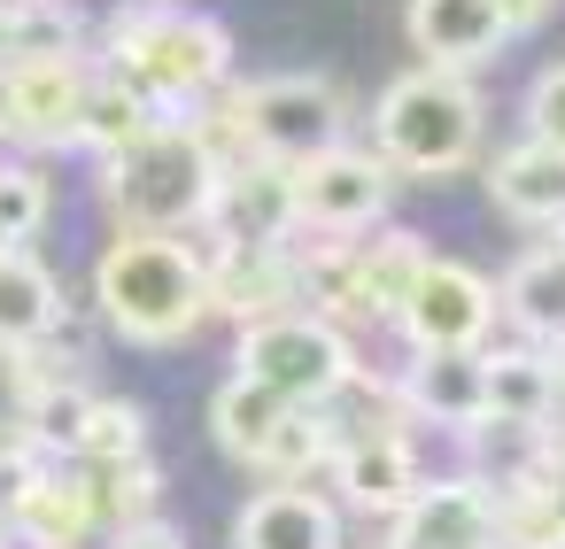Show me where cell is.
Masks as SVG:
<instances>
[{"label": "cell", "mask_w": 565, "mask_h": 549, "mask_svg": "<svg viewBox=\"0 0 565 549\" xmlns=\"http://www.w3.org/2000/svg\"><path fill=\"white\" fill-rule=\"evenodd\" d=\"M94 302L132 348H179L210 317V271L186 240L125 233L94 271Z\"/></svg>", "instance_id": "cell-1"}, {"label": "cell", "mask_w": 565, "mask_h": 549, "mask_svg": "<svg viewBox=\"0 0 565 549\" xmlns=\"http://www.w3.org/2000/svg\"><path fill=\"white\" fill-rule=\"evenodd\" d=\"M225 71H233V40H225L217 17L148 0V9H125L109 24V78L132 86L156 117L202 101L210 86H225Z\"/></svg>", "instance_id": "cell-2"}, {"label": "cell", "mask_w": 565, "mask_h": 549, "mask_svg": "<svg viewBox=\"0 0 565 549\" xmlns=\"http://www.w3.org/2000/svg\"><path fill=\"white\" fill-rule=\"evenodd\" d=\"M217 148L202 140V125L186 117H156L125 155H109V209L125 217V233H163L179 240L186 225H210L217 202Z\"/></svg>", "instance_id": "cell-3"}, {"label": "cell", "mask_w": 565, "mask_h": 549, "mask_svg": "<svg viewBox=\"0 0 565 549\" xmlns=\"http://www.w3.org/2000/svg\"><path fill=\"white\" fill-rule=\"evenodd\" d=\"M372 132H380V155L395 171L441 179V171L472 163V148H480V94L457 71H411L380 94Z\"/></svg>", "instance_id": "cell-4"}, {"label": "cell", "mask_w": 565, "mask_h": 549, "mask_svg": "<svg viewBox=\"0 0 565 549\" xmlns=\"http://www.w3.org/2000/svg\"><path fill=\"white\" fill-rule=\"evenodd\" d=\"M241 372L264 379L279 402L310 410V402L341 395L356 364H349L341 325H326V317H310V310H279V317H256V325L241 333Z\"/></svg>", "instance_id": "cell-5"}, {"label": "cell", "mask_w": 565, "mask_h": 549, "mask_svg": "<svg viewBox=\"0 0 565 549\" xmlns=\"http://www.w3.org/2000/svg\"><path fill=\"white\" fill-rule=\"evenodd\" d=\"M241 109V132H248V155L264 163H318L341 148V94L326 78H264V86H241L233 94Z\"/></svg>", "instance_id": "cell-6"}, {"label": "cell", "mask_w": 565, "mask_h": 549, "mask_svg": "<svg viewBox=\"0 0 565 549\" xmlns=\"http://www.w3.org/2000/svg\"><path fill=\"white\" fill-rule=\"evenodd\" d=\"M287 225H302L295 171L287 163H264V155L225 163L217 202H210V240L217 248H287Z\"/></svg>", "instance_id": "cell-7"}, {"label": "cell", "mask_w": 565, "mask_h": 549, "mask_svg": "<svg viewBox=\"0 0 565 549\" xmlns=\"http://www.w3.org/2000/svg\"><path fill=\"white\" fill-rule=\"evenodd\" d=\"M495 541H503V495L480 472H465V480L418 487L395 510V541L387 549H495Z\"/></svg>", "instance_id": "cell-8"}, {"label": "cell", "mask_w": 565, "mask_h": 549, "mask_svg": "<svg viewBox=\"0 0 565 549\" xmlns=\"http://www.w3.org/2000/svg\"><path fill=\"white\" fill-rule=\"evenodd\" d=\"M488 325H495V287L480 271H465V263L426 256V271H418V287L403 302V333L418 348H480Z\"/></svg>", "instance_id": "cell-9"}, {"label": "cell", "mask_w": 565, "mask_h": 549, "mask_svg": "<svg viewBox=\"0 0 565 549\" xmlns=\"http://www.w3.org/2000/svg\"><path fill=\"white\" fill-rule=\"evenodd\" d=\"M9 526H17V541H32V549H78L94 526H109L94 464H71V472H40V464H32V472L17 480V495H9Z\"/></svg>", "instance_id": "cell-10"}, {"label": "cell", "mask_w": 565, "mask_h": 549, "mask_svg": "<svg viewBox=\"0 0 565 549\" xmlns=\"http://www.w3.org/2000/svg\"><path fill=\"white\" fill-rule=\"evenodd\" d=\"M387 186H395L387 163L333 148V155H318V163L295 171V209H302V225H318V233H364V225L387 209Z\"/></svg>", "instance_id": "cell-11"}, {"label": "cell", "mask_w": 565, "mask_h": 549, "mask_svg": "<svg viewBox=\"0 0 565 549\" xmlns=\"http://www.w3.org/2000/svg\"><path fill=\"white\" fill-rule=\"evenodd\" d=\"M17 140H78L86 125V101H94V71L78 55H40V63H17Z\"/></svg>", "instance_id": "cell-12"}, {"label": "cell", "mask_w": 565, "mask_h": 549, "mask_svg": "<svg viewBox=\"0 0 565 549\" xmlns=\"http://www.w3.org/2000/svg\"><path fill=\"white\" fill-rule=\"evenodd\" d=\"M202 271H210V310H233V317H279L302 279H295V256L287 248H202Z\"/></svg>", "instance_id": "cell-13"}, {"label": "cell", "mask_w": 565, "mask_h": 549, "mask_svg": "<svg viewBox=\"0 0 565 549\" xmlns=\"http://www.w3.org/2000/svg\"><path fill=\"white\" fill-rule=\"evenodd\" d=\"M403 402L418 418H434V426H457V433L488 426V356H472V348H418V364L403 379Z\"/></svg>", "instance_id": "cell-14"}, {"label": "cell", "mask_w": 565, "mask_h": 549, "mask_svg": "<svg viewBox=\"0 0 565 549\" xmlns=\"http://www.w3.org/2000/svg\"><path fill=\"white\" fill-rule=\"evenodd\" d=\"M233 549H341V518L326 495L279 480V487H256L241 526H233Z\"/></svg>", "instance_id": "cell-15"}, {"label": "cell", "mask_w": 565, "mask_h": 549, "mask_svg": "<svg viewBox=\"0 0 565 549\" xmlns=\"http://www.w3.org/2000/svg\"><path fill=\"white\" fill-rule=\"evenodd\" d=\"M411 40L434 55V71H472L511 40V24L495 0H411Z\"/></svg>", "instance_id": "cell-16"}, {"label": "cell", "mask_w": 565, "mask_h": 549, "mask_svg": "<svg viewBox=\"0 0 565 549\" xmlns=\"http://www.w3.org/2000/svg\"><path fill=\"white\" fill-rule=\"evenodd\" d=\"M333 480H341V495L356 503V510H403L426 480H418V464H411V441L403 433H387V426H372V433H356L341 456H333Z\"/></svg>", "instance_id": "cell-17"}, {"label": "cell", "mask_w": 565, "mask_h": 549, "mask_svg": "<svg viewBox=\"0 0 565 549\" xmlns=\"http://www.w3.org/2000/svg\"><path fill=\"white\" fill-rule=\"evenodd\" d=\"M63 325V287L32 248H0V348H40Z\"/></svg>", "instance_id": "cell-18"}, {"label": "cell", "mask_w": 565, "mask_h": 549, "mask_svg": "<svg viewBox=\"0 0 565 549\" xmlns=\"http://www.w3.org/2000/svg\"><path fill=\"white\" fill-rule=\"evenodd\" d=\"M488 186H495V202L519 225H565V148H550V140L503 148L495 171H488Z\"/></svg>", "instance_id": "cell-19"}, {"label": "cell", "mask_w": 565, "mask_h": 549, "mask_svg": "<svg viewBox=\"0 0 565 549\" xmlns=\"http://www.w3.org/2000/svg\"><path fill=\"white\" fill-rule=\"evenodd\" d=\"M287 410L295 402H279L264 379H248V372H233L217 395H210V426H217V441L233 449V456H248V464H264V449H271V433L287 426Z\"/></svg>", "instance_id": "cell-20"}, {"label": "cell", "mask_w": 565, "mask_h": 549, "mask_svg": "<svg viewBox=\"0 0 565 549\" xmlns=\"http://www.w3.org/2000/svg\"><path fill=\"white\" fill-rule=\"evenodd\" d=\"M557 410V364L534 348H503L488 356V418L503 426H550Z\"/></svg>", "instance_id": "cell-21"}, {"label": "cell", "mask_w": 565, "mask_h": 549, "mask_svg": "<svg viewBox=\"0 0 565 549\" xmlns=\"http://www.w3.org/2000/svg\"><path fill=\"white\" fill-rule=\"evenodd\" d=\"M47 372L32 364V348H0V480H24L32 472V410H40Z\"/></svg>", "instance_id": "cell-22"}, {"label": "cell", "mask_w": 565, "mask_h": 549, "mask_svg": "<svg viewBox=\"0 0 565 549\" xmlns=\"http://www.w3.org/2000/svg\"><path fill=\"white\" fill-rule=\"evenodd\" d=\"M503 310L542 333V341H565V248H534L511 279H503Z\"/></svg>", "instance_id": "cell-23"}, {"label": "cell", "mask_w": 565, "mask_h": 549, "mask_svg": "<svg viewBox=\"0 0 565 549\" xmlns=\"http://www.w3.org/2000/svg\"><path fill=\"white\" fill-rule=\"evenodd\" d=\"M356 271H364V310H395L403 317V302H411V287L426 271V248L411 233H387V240L356 248Z\"/></svg>", "instance_id": "cell-24"}, {"label": "cell", "mask_w": 565, "mask_h": 549, "mask_svg": "<svg viewBox=\"0 0 565 549\" xmlns=\"http://www.w3.org/2000/svg\"><path fill=\"white\" fill-rule=\"evenodd\" d=\"M156 125V109L132 94V86H117V78H94V101H86V125H78V140L86 148H102V163L109 155H125L140 132Z\"/></svg>", "instance_id": "cell-25"}, {"label": "cell", "mask_w": 565, "mask_h": 549, "mask_svg": "<svg viewBox=\"0 0 565 549\" xmlns=\"http://www.w3.org/2000/svg\"><path fill=\"white\" fill-rule=\"evenodd\" d=\"M71 456L78 464H132V456H148V418L132 402H94Z\"/></svg>", "instance_id": "cell-26"}, {"label": "cell", "mask_w": 565, "mask_h": 549, "mask_svg": "<svg viewBox=\"0 0 565 549\" xmlns=\"http://www.w3.org/2000/svg\"><path fill=\"white\" fill-rule=\"evenodd\" d=\"M47 225V179L32 163H0V248H24Z\"/></svg>", "instance_id": "cell-27"}, {"label": "cell", "mask_w": 565, "mask_h": 549, "mask_svg": "<svg viewBox=\"0 0 565 549\" xmlns=\"http://www.w3.org/2000/svg\"><path fill=\"white\" fill-rule=\"evenodd\" d=\"M333 449V426H326V410L310 402V410H287V426L271 433V449H264V472H279V480H302L318 456Z\"/></svg>", "instance_id": "cell-28"}, {"label": "cell", "mask_w": 565, "mask_h": 549, "mask_svg": "<svg viewBox=\"0 0 565 549\" xmlns=\"http://www.w3.org/2000/svg\"><path fill=\"white\" fill-rule=\"evenodd\" d=\"M86 410H94V395H78L71 379H47L40 387V410H32V441L40 449H78V426H86Z\"/></svg>", "instance_id": "cell-29"}, {"label": "cell", "mask_w": 565, "mask_h": 549, "mask_svg": "<svg viewBox=\"0 0 565 549\" xmlns=\"http://www.w3.org/2000/svg\"><path fill=\"white\" fill-rule=\"evenodd\" d=\"M526 125H534V140L565 148V63L534 78V94H526Z\"/></svg>", "instance_id": "cell-30"}, {"label": "cell", "mask_w": 565, "mask_h": 549, "mask_svg": "<svg viewBox=\"0 0 565 549\" xmlns=\"http://www.w3.org/2000/svg\"><path fill=\"white\" fill-rule=\"evenodd\" d=\"M495 9H503V24H511V32H534V24L557 9V0H495Z\"/></svg>", "instance_id": "cell-31"}, {"label": "cell", "mask_w": 565, "mask_h": 549, "mask_svg": "<svg viewBox=\"0 0 565 549\" xmlns=\"http://www.w3.org/2000/svg\"><path fill=\"white\" fill-rule=\"evenodd\" d=\"M117 549H179V534L171 526H132V534H117Z\"/></svg>", "instance_id": "cell-32"}, {"label": "cell", "mask_w": 565, "mask_h": 549, "mask_svg": "<svg viewBox=\"0 0 565 549\" xmlns=\"http://www.w3.org/2000/svg\"><path fill=\"white\" fill-rule=\"evenodd\" d=\"M9 132H17V78L0 71V140H9Z\"/></svg>", "instance_id": "cell-33"}, {"label": "cell", "mask_w": 565, "mask_h": 549, "mask_svg": "<svg viewBox=\"0 0 565 549\" xmlns=\"http://www.w3.org/2000/svg\"><path fill=\"white\" fill-rule=\"evenodd\" d=\"M17 541V526H9V503H0V549H9Z\"/></svg>", "instance_id": "cell-34"}, {"label": "cell", "mask_w": 565, "mask_h": 549, "mask_svg": "<svg viewBox=\"0 0 565 549\" xmlns=\"http://www.w3.org/2000/svg\"><path fill=\"white\" fill-rule=\"evenodd\" d=\"M495 549H519V541H495Z\"/></svg>", "instance_id": "cell-35"}]
</instances>
